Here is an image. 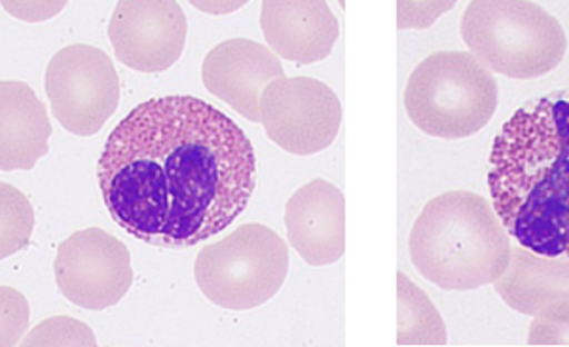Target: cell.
I'll return each mask as SVG.
<instances>
[{"instance_id": "cell-1", "label": "cell", "mask_w": 569, "mask_h": 347, "mask_svg": "<svg viewBox=\"0 0 569 347\" xmlns=\"http://www.w3.org/2000/svg\"><path fill=\"white\" fill-rule=\"evenodd\" d=\"M98 180L107 211L130 236L187 249L246 211L257 156L246 131L213 105L154 97L110 133Z\"/></svg>"}, {"instance_id": "cell-2", "label": "cell", "mask_w": 569, "mask_h": 347, "mask_svg": "<svg viewBox=\"0 0 569 347\" xmlns=\"http://www.w3.org/2000/svg\"><path fill=\"white\" fill-rule=\"evenodd\" d=\"M492 206L515 241L569 257V93L533 97L503 123L488 171Z\"/></svg>"}, {"instance_id": "cell-3", "label": "cell", "mask_w": 569, "mask_h": 347, "mask_svg": "<svg viewBox=\"0 0 569 347\" xmlns=\"http://www.w3.org/2000/svg\"><path fill=\"white\" fill-rule=\"evenodd\" d=\"M511 236L492 204L479 194H440L429 201L408 239L410 260L445 290H475L503 276Z\"/></svg>"}, {"instance_id": "cell-4", "label": "cell", "mask_w": 569, "mask_h": 347, "mask_svg": "<svg viewBox=\"0 0 569 347\" xmlns=\"http://www.w3.org/2000/svg\"><path fill=\"white\" fill-rule=\"evenodd\" d=\"M461 37L488 71L515 80L549 75L568 50L562 23L525 0H475L463 13Z\"/></svg>"}, {"instance_id": "cell-5", "label": "cell", "mask_w": 569, "mask_h": 347, "mask_svg": "<svg viewBox=\"0 0 569 347\" xmlns=\"http://www.w3.org/2000/svg\"><path fill=\"white\" fill-rule=\"evenodd\" d=\"M498 82L472 53L437 52L408 78L405 109L410 122L439 139L479 133L498 109Z\"/></svg>"}, {"instance_id": "cell-6", "label": "cell", "mask_w": 569, "mask_h": 347, "mask_svg": "<svg viewBox=\"0 0 569 347\" xmlns=\"http://www.w3.org/2000/svg\"><path fill=\"white\" fill-rule=\"evenodd\" d=\"M289 274V247L272 228L251 222L198 252L194 279L220 308L247 311L272 300Z\"/></svg>"}, {"instance_id": "cell-7", "label": "cell", "mask_w": 569, "mask_h": 347, "mask_svg": "<svg viewBox=\"0 0 569 347\" xmlns=\"http://www.w3.org/2000/svg\"><path fill=\"white\" fill-rule=\"evenodd\" d=\"M44 88L53 116L72 136H96L120 105L114 63L93 46L59 50L46 69Z\"/></svg>"}, {"instance_id": "cell-8", "label": "cell", "mask_w": 569, "mask_h": 347, "mask_svg": "<svg viewBox=\"0 0 569 347\" xmlns=\"http://www.w3.org/2000/svg\"><path fill=\"white\" fill-rule=\"evenodd\" d=\"M266 136L284 152L318 155L342 128V103L329 86L310 77L278 78L260 101Z\"/></svg>"}, {"instance_id": "cell-9", "label": "cell", "mask_w": 569, "mask_h": 347, "mask_svg": "<svg viewBox=\"0 0 569 347\" xmlns=\"http://www.w3.org/2000/svg\"><path fill=\"white\" fill-rule=\"evenodd\" d=\"M53 274L67 300L90 311L117 306L133 285L128 247L101 228L74 231L59 245Z\"/></svg>"}, {"instance_id": "cell-10", "label": "cell", "mask_w": 569, "mask_h": 347, "mask_svg": "<svg viewBox=\"0 0 569 347\" xmlns=\"http://www.w3.org/2000/svg\"><path fill=\"white\" fill-rule=\"evenodd\" d=\"M187 32L184 10L171 0H122L109 23L118 61L147 75L168 71L181 59Z\"/></svg>"}, {"instance_id": "cell-11", "label": "cell", "mask_w": 569, "mask_h": 347, "mask_svg": "<svg viewBox=\"0 0 569 347\" xmlns=\"http://www.w3.org/2000/svg\"><path fill=\"white\" fill-rule=\"evenodd\" d=\"M283 77V65L278 56L249 39L220 42L206 56L201 67L206 88L254 123L262 122L260 101L266 88Z\"/></svg>"}, {"instance_id": "cell-12", "label": "cell", "mask_w": 569, "mask_h": 347, "mask_svg": "<svg viewBox=\"0 0 569 347\" xmlns=\"http://www.w3.org/2000/svg\"><path fill=\"white\" fill-rule=\"evenodd\" d=\"M289 244L306 262L323 268L346 252V198L325 179L298 188L284 206Z\"/></svg>"}, {"instance_id": "cell-13", "label": "cell", "mask_w": 569, "mask_h": 347, "mask_svg": "<svg viewBox=\"0 0 569 347\" xmlns=\"http://www.w3.org/2000/svg\"><path fill=\"white\" fill-rule=\"evenodd\" d=\"M260 27L270 50L298 65L329 58L340 37L337 16L323 0H266Z\"/></svg>"}, {"instance_id": "cell-14", "label": "cell", "mask_w": 569, "mask_h": 347, "mask_svg": "<svg viewBox=\"0 0 569 347\" xmlns=\"http://www.w3.org/2000/svg\"><path fill=\"white\" fill-rule=\"evenodd\" d=\"M493 285L518 314L569 323V257H541L518 245L511 249L507 271Z\"/></svg>"}, {"instance_id": "cell-15", "label": "cell", "mask_w": 569, "mask_h": 347, "mask_svg": "<svg viewBox=\"0 0 569 347\" xmlns=\"http://www.w3.org/2000/svg\"><path fill=\"white\" fill-rule=\"evenodd\" d=\"M52 123L29 86L7 80L0 86V168L33 169L48 152Z\"/></svg>"}, {"instance_id": "cell-16", "label": "cell", "mask_w": 569, "mask_h": 347, "mask_svg": "<svg viewBox=\"0 0 569 347\" xmlns=\"http://www.w3.org/2000/svg\"><path fill=\"white\" fill-rule=\"evenodd\" d=\"M399 284V346H445L447 327L429 296L416 287L405 274H397Z\"/></svg>"}, {"instance_id": "cell-17", "label": "cell", "mask_w": 569, "mask_h": 347, "mask_svg": "<svg viewBox=\"0 0 569 347\" xmlns=\"http://www.w3.org/2000/svg\"><path fill=\"white\" fill-rule=\"evenodd\" d=\"M2 188V245L0 257H12L16 252L26 249L31 234H33L34 215L33 207L27 201L26 196L10 187L7 182Z\"/></svg>"}, {"instance_id": "cell-18", "label": "cell", "mask_w": 569, "mask_h": 347, "mask_svg": "<svg viewBox=\"0 0 569 347\" xmlns=\"http://www.w3.org/2000/svg\"><path fill=\"white\" fill-rule=\"evenodd\" d=\"M21 346H98V340L86 323L53 317L34 327Z\"/></svg>"}, {"instance_id": "cell-19", "label": "cell", "mask_w": 569, "mask_h": 347, "mask_svg": "<svg viewBox=\"0 0 569 347\" xmlns=\"http://www.w3.org/2000/svg\"><path fill=\"white\" fill-rule=\"evenodd\" d=\"M29 327V306L18 290L2 287V346H16Z\"/></svg>"}, {"instance_id": "cell-20", "label": "cell", "mask_w": 569, "mask_h": 347, "mask_svg": "<svg viewBox=\"0 0 569 347\" xmlns=\"http://www.w3.org/2000/svg\"><path fill=\"white\" fill-rule=\"evenodd\" d=\"M528 346H569V323L533 319L528 333Z\"/></svg>"}]
</instances>
